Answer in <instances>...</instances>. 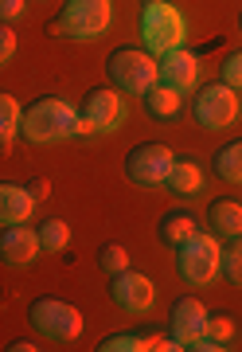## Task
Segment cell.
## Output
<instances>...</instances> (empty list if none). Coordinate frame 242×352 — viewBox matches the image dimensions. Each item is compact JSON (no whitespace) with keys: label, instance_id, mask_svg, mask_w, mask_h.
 Here are the masks:
<instances>
[{"label":"cell","instance_id":"cell-1","mask_svg":"<svg viewBox=\"0 0 242 352\" xmlns=\"http://www.w3.org/2000/svg\"><path fill=\"white\" fill-rule=\"evenodd\" d=\"M20 133H24L32 145H47V141L78 138V110L66 98L43 94V98L27 102L24 118H20Z\"/></svg>","mask_w":242,"mask_h":352},{"label":"cell","instance_id":"cell-2","mask_svg":"<svg viewBox=\"0 0 242 352\" xmlns=\"http://www.w3.org/2000/svg\"><path fill=\"white\" fill-rule=\"evenodd\" d=\"M184 36H188V20L176 4H168V0H145L141 4V39H145L149 55L184 47Z\"/></svg>","mask_w":242,"mask_h":352},{"label":"cell","instance_id":"cell-3","mask_svg":"<svg viewBox=\"0 0 242 352\" xmlns=\"http://www.w3.org/2000/svg\"><path fill=\"white\" fill-rule=\"evenodd\" d=\"M110 28V0H66L59 16L47 20V32L63 39H102Z\"/></svg>","mask_w":242,"mask_h":352},{"label":"cell","instance_id":"cell-4","mask_svg":"<svg viewBox=\"0 0 242 352\" xmlns=\"http://www.w3.org/2000/svg\"><path fill=\"white\" fill-rule=\"evenodd\" d=\"M176 270L191 286H211L219 274V243L215 231H191L188 239L176 247Z\"/></svg>","mask_w":242,"mask_h":352},{"label":"cell","instance_id":"cell-5","mask_svg":"<svg viewBox=\"0 0 242 352\" xmlns=\"http://www.w3.org/2000/svg\"><path fill=\"white\" fill-rule=\"evenodd\" d=\"M106 75L121 94H145L156 82V55L145 47H117L106 59Z\"/></svg>","mask_w":242,"mask_h":352},{"label":"cell","instance_id":"cell-6","mask_svg":"<svg viewBox=\"0 0 242 352\" xmlns=\"http://www.w3.org/2000/svg\"><path fill=\"white\" fill-rule=\"evenodd\" d=\"M27 321L47 340H78L82 333V314L63 298H36L27 305Z\"/></svg>","mask_w":242,"mask_h":352},{"label":"cell","instance_id":"cell-7","mask_svg":"<svg viewBox=\"0 0 242 352\" xmlns=\"http://www.w3.org/2000/svg\"><path fill=\"white\" fill-rule=\"evenodd\" d=\"M191 118H195L199 129H211V133L234 126V118H239V94L227 82H207L191 98Z\"/></svg>","mask_w":242,"mask_h":352},{"label":"cell","instance_id":"cell-8","mask_svg":"<svg viewBox=\"0 0 242 352\" xmlns=\"http://www.w3.org/2000/svg\"><path fill=\"white\" fill-rule=\"evenodd\" d=\"M172 161H176V153L168 149L165 141H141L125 157V176L137 188H153V184H165Z\"/></svg>","mask_w":242,"mask_h":352},{"label":"cell","instance_id":"cell-9","mask_svg":"<svg viewBox=\"0 0 242 352\" xmlns=\"http://www.w3.org/2000/svg\"><path fill=\"white\" fill-rule=\"evenodd\" d=\"M153 298H156V289L141 270H129L125 266V270L110 274V302H114L117 309H125V314H145V309H153Z\"/></svg>","mask_w":242,"mask_h":352},{"label":"cell","instance_id":"cell-10","mask_svg":"<svg viewBox=\"0 0 242 352\" xmlns=\"http://www.w3.org/2000/svg\"><path fill=\"white\" fill-rule=\"evenodd\" d=\"M78 113L90 122L94 133H106V129H114L121 118H125V102H121V90L117 87H94L86 90V98L78 106Z\"/></svg>","mask_w":242,"mask_h":352},{"label":"cell","instance_id":"cell-11","mask_svg":"<svg viewBox=\"0 0 242 352\" xmlns=\"http://www.w3.org/2000/svg\"><path fill=\"white\" fill-rule=\"evenodd\" d=\"M156 82H165V87L180 90V94H191L195 82H199V59L184 47L156 55Z\"/></svg>","mask_w":242,"mask_h":352},{"label":"cell","instance_id":"cell-12","mask_svg":"<svg viewBox=\"0 0 242 352\" xmlns=\"http://www.w3.org/2000/svg\"><path fill=\"white\" fill-rule=\"evenodd\" d=\"M43 251L39 247V231L27 223H8L0 231V263L8 266H27L36 263V254Z\"/></svg>","mask_w":242,"mask_h":352},{"label":"cell","instance_id":"cell-13","mask_svg":"<svg viewBox=\"0 0 242 352\" xmlns=\"http://www.w3.org/2000/svg\"><path fill=\"white\" fill-rule=\"evenodd\" d=\"M204 321H207V305L199 298H180L172 305V317H168V329H172V337L180 340V349L191 344V340L204 333Z\"/></svg>","mask_w":242,"mask_h":352},{"label":"cell","instance_id":"cell-14","mask_svg":"<svg viewBox=\"0 0 242 352\" xmlns=\"http://www.w3.org/2000/svg\"><path fill=\"white\" fill-rule=\"evenodd\" d=\"M36 212V200L27 184H16V180H0V227L8 223H27Z\"/></svg>","mask_w":242,"mask_h":352},{"label":"cell","instance_id":"cell-15","mask_svg":"<svg viewBox=\"0 0 242 352\" xmlns=\"http://www.w3.org/2000/svg\"><path fill=\"white\" fill-rule=\"evenodd\" d=\"M195 227H199L195 212H188V208H172V212L160 215V223H156V239L168 243V247H180Z\"/></svg>","mask_w":242,"mask_h":352},{"label":"cell","instance_id":"cell-16","mask_svg":"<svg viewBox=\"0 0 242 352\" xmlns=\"http://www.w3.org/2000/svg\"><path fill=\"white\" fill-rule=\"evenodd\" d=\"M141 106H145V113H153V118H176L180 106H184V94L165 87V82H153V87L141 94Z\"/></svg>","mask_w":242,"mask_h":352},{"label":"cell","instance_id":"cell-17","mask_svg":"<svg viewBox=\"0 0 242 352\" xmlns=\"http://www.w3.org/2000/svg\"><path fill=\"white\" fill-rule=\"evenodd\" d=\"M165 188L172 196H195V192L204 188V173H199V164L195 161H172L165 176Z\"/></svg>","mask_w":242,"mask_h":352},{"label":"cell","instance_id":"cell-18","mask_svg":"<svg viewBox=\"0 0 242 352\" xmlns=\"http://www.w3.org/2000/svg\"><path fill=\"white\" fill-rule=\"evenodd\" d=\"M207 223L215 235H242V204L239 200H211L207 208Z\"/></svg>","mask_w":242,"mask_h":352},{"label":"cell","instance_id":"cell-19","mask_svg":"<svg viewBox=\"0 0 242 352\" xmlns=\"http://www.w3.org/2000/svg\"><path fill=\"white\" fill-rule=\"evenodd\" d=\"M219 274L230 286H242V235H230L227 247H219Z\"/></svg>","mask_w":242,"mask_h":352},{"label":"cell","instance_id":"cell-20","mask_svg":"<svg viewBox=\"0 0 242 352\" xmlns=\"http://www.w3.org/2000/svg\"><path fill=\"white\" fill-rule=\"evenodd\" d=\"M215 173L223 176L227 184H242V141H227V145L215 153Z\"/></svg>","mask_w":242,"mask_h":352},{"label":"cell","instance_id":"cell-21","mask_svg":"<svg viewBox=\"0 0 242 352\" xmlns=\"http://www.w3.org/2000/svg\"><path fill=\"white\" fill-rule=\"evenodd\" d=\"M20 118H24V106H20L12 94L0 90V145H8V141L20 133Z\"/></svg>","mask_w":242,"mask_h":352},{"label":"cell","instance_id":"cell-22","mask_svg":"<svg viewBox=\"0 0 242 352\" xmlns=\"http://www.w3.org/2000/svg\"><path fill=\"white\" fill-rule=\"evenodd\" d=\"M36 231H39V247L51 251V254L66 251V243H71V227H66V219H43Z\"/></svg>","mask_w":242,"mask_h":352},{"label":"cell","instance_id":"cell-23","mask_svg":"<svg viewBox=\"0 0 242 352\" xmlns=\"http://www.w3.org/2000/svg\"><path fill=\"white\" fill-rule=\"evenodd\" d=\"M98 352H149V333H110L98 340Z\"/></svg>","mask_w":242,"mask_h":352},{"label":"cell","instance_id":"cell-24","mask_svg":"<svg viewBox=\"0 0 242 352\" xmlns=\"http://www.w3.org/2000/svg\"><path fill=\"white\" fill-rule=\"evenodd\" d=\"M98 266H102L106 274H117V270L129 266V251L121 247V243H106L102 251H98Z\"/></svg>","mask_w":242,"mask_h":352},{"label":"cell","instance_id":"cell-25","mask_svg":"<svg viewBox=\"0 0 242 352\" xmlns=\"http://www.w3.org/2000/svg\"><path fill=\"white\" fill-rule=\"evenodd\" d=\"M204 337L219 340V344H227V340L234 337V321H230L227 314H207V321H204Z\"/></svg>","mask_w":242,"mask_h":352},{"label":"cell","instance_id":"cell-26","mask_svg":"<svg viewBox=\"0 0 242 352\" xmlns=\"http://www.w3.org/2000/svg\"><path fill=\"white\" fill-rule=\"evenodd\" d=\"M219 82H227L230 90H242V51H230L223 59V78Z\"/></svg>","mask_w":242,"mask_h":352},{"label":"cell","instance_id":"cell-27","mask_svg":"<svg viewBox=\"0 0 242 352\" xmlns=\"http://www.w3.org/2000/svg\"><path fill=\"white\" fill-rule=\"evenodd\" d=\"M16 47H20V43H16V32H12L8 24H0V67H4V63H12Z\"/></svg>","mask_w":242,"mask_h":352},{"label":"cell","instance_id":"cell-28","mask_svg":"<svg viewBox=\"0 0 242 352\" xmlns=\"http://www.w3.org/2000/svg\"><path fill=\"white\" fill-rule=\"evenodd\" d=\"M27 192H32V200H47V196H51V180H47V176H32V180H27Z\"/></svg>","mask_w":242,"mask_h":352},{"label":"cell","instance_id":"cell-29","mask_svg":"<svg viewBox=\"0 0 242 352\" xmlns=\"http://www.w3.org/2000/svg\"><path fill=\"white\" fill-rule=\"evenodd\" d=\"M24 12V0H0V24H8Z\"/></svg>","mask_w":242,"mask_h":352},{"label":"cell","instance_id":"cell-30","mask_svg":"<svg viewBox=\"0 0 242 352\" xmlns=\"http://www.w3.org/2000/svg\"><path fill=\"white\" fill-rule=\"evenodd\" d=\"M184 349H191V352H219V349H227V344H219V340H211V337L199 333V337L191 340V344H184Z\"/></svg>","mask_w":242,"mask_h":352},{"label":"cell","instance_id":"cell-31","mask_svg":"<svg viewBox=\"0 0 242 352\" xmlns=\"http://www.w3.org/2000/svg\"><path fill=\"white\" fill-rule=\"evenodd\" d=\"M8 352H36V344H32V340H12V344H8Z\"/></svg>","mask_w":242,"mask_h":352},{"label":"cell","instance_id":"cell-32","mask_svg":"<svg viewBox=\"0 0 242 352\" xmlns=\"http://www.w3.org/2000/svg\"><path fill=\"white\" fill-rule=\"evenodd\" d=\"M239 32H242V12H239Z\"/></svg>","mask_w":242,"mask_h":352}]
</instances>
